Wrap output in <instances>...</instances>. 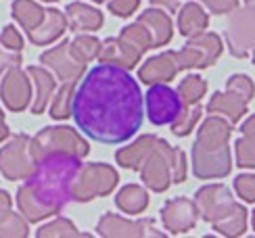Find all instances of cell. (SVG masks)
I'll use <instances>...</instances> for the list:
<instances>
[{
  "label": "cell",
  "mask_w": 255,
  "mask_h": 238,
  "mask_svg": "<svg viewBox=\"0 0 255 238\" xmlns=\"http://www.w3.org/2000/svg\"><path fill=\"white\" fill-rule=\"evenodd\" d=\"M44 2H57V0H44Z\"/></svg>",
  "instance_id": "obj_44"
},
{
  "label": "cell",
  "mask_w": 255,
  "mask_h": 238,
  "mask_svg": "<svg viewBox=\"0 0 255 238\" xmlns=\"http://www.w3.org/2000/svg\"><path fill=\"white\" fill-rule=\"evenodd\" d=\"M29 148L34 161L50 153H69L76 157H86L90 153L88 142L69 125H50L40 129L31 138Z\"/></svg>",
  "instance_id": "obj_7"
},
{
  "label": "cell",
  "mask_w": 255,
  "mask_h": 238,
  "mask_svg": "<svg viewBox=\"0 0 255 238\" xmlns=\"http://www.w3.org/2000/svg\"><path fill=\"white\" fill-rule=\"evenodd\" d=\"M99 50H101V42L99 38L88 36V34H80L69 42V52L71 57L80 61V63H90L99 57Z\"/></svg>",
  "instance_id": "obj_29"
},
{
  "label": "cell",
  "mask_w": 255,
  "mask_h": 238,
  "mask_svg": "<svg viewBox=\"0 0 255 238\" xmlns=\"http://www.w3.org/2000/svg\"><path fill=\"white\" fill-rule=\"evenodd\" d=\"M120 176L107 163H86L80 167V174L73 184V201L86 203L97 197H107L118 186Z\"/></svg>",
  "instance_id": "obj_8"
},
{
  "label": "cell",
  "mask_w": 255,
  "mask_h": 238,
  "mask_svg": "<svg viewBox=\"0 0 255 238\" xmlns=\"http://www.w3.org/2000/svg\"><path fill=\"white\" fill-rule=\"evenodd\" d=\"M40 63L44 67H50L57 73V78L63 82H78L82 73L86 71V63H80L71 57L69 52V40H63L59 46L50 48L40 55Z\"/></svg>",
  "instance_id": "obj_16"
},
{
  "label": "cell",
  "mask_w": 255,
  "mask_h": 238,
  "mask_svg": "<svg viewBox=\"0 0 255 238\" xmlns=\"http://www.w3.org/2000/svg\"><path fill=\"white\" fill-rule=\"evenodd\" d=\"M230 134L232 123L222 115L214 113L201 123L193 144V171L199 180H216L230 174Z\"/></svg>",
  "instance_id": "obj_3"
},
{
  "label": "cell",
  "mask_w": 255,
  "mask_h": 238,
  "mask_svg": "<svg viewBox=\"0 0 255 238\" xmlns=\"http://www.w3.org/2000/svg\"><path fill=\"white\" fill-rule=\"evenodd\" d=\"M197 220H199L197 205H195V201H190L186 197L169 199L161 209L163 228L169 234H184L188 230H193Z\"/></svg>",
  "instance_id": "obj_15"
},
{
  "label": "cell",
  "mask_w": 255,
  "mask_h": 238,
  "mask_svg": "<svg viewBox=\"0 0 255 238\" xmlns=\"http://www.w3.org/2000/svg\"><path fill=\"white\" fill-rule=\"evenodd\" d=\"M13 65H21V52L8 50L0 44V75H2L8 67H13Z\"/></svg>",
  "instance_id": "obj_39"
},
{
  "label": "cell",
  "mask_w": 255,
  "mask_h": 238,
  "mask_svg": "<svg viewBox=\"0 0 255 238\" xmlns=\"http://www.w3.org/2000/svg\"><path fill=\"white\" fill-rule=\"evenodd\" d=\"M251 224H253V230H255V211H253V215H251Z\"/></svg>",
  "instance_id": "obj_43"
},
{
  "label": "cell",
  "mask_w": 255,
  "mask_h": 238,
  "mask_svg": "<svg viewBox=\"0 0 255 238\" xmlns=\"http://www.w3.org/2000/svg\"><path fill=\"white\" fill-rule=\"evenodd\" d=\"M120 38L126 40L130 46H134L138 52H140V55H144L148 48H153L151 34H148V29L140 23V21H136V23H132V25H126V27L122 29Z\"/></svg>",
  "instance_id": "obj_32"
},
{
  "label": "cell",
  "mask_w": 255,
  "mask_h": 238,
  "mask_svg": "<svg viewBox=\"0 0 255 238\" xmlns=\"http://www.w3.org/2000/svg\"><path fill=\"white\" fill-rule=\"evenodd\" d=\"M109 10L118 17H130L134 10L140 6V0H109Z\"/></svg>",
  "instance_id": "obj_37"
},
{
  "label": "cell",
  "mask_w": 255,
  "mask_h": 238,
  "mask_svg": "<svg viewBox=\"0 0 255 238\" xmlns=\"http://www.w3.org/2000/svg\"><path fill=\"white\" fill-rule=\"evenodd\" d=\"M94 2H105V0H94Z\"/></svg>",
  "instance_id": "obj_45"
},
{
  "label": "cell",
  "mask_w": 255,
  "mask_h": 238,
  "mask_svg": "<svg viewBox=\"0 0 255 238\" xmlns=\"http://www.w3.org/2000/svg\"><path fill=\"white\" fill-rule=\"evenodd\" d=\"M138 21H140V23L148 29V34H151L153 48L165 46L174 36L172 19H169L165 13H161V10H157V8H146L144 13H140Z\"/></svg>",
  "instance_id": "obj_23"
},
{
  "label": "cell",
  "mask_w": 255,
  "mask_h": 238,
  "mask_svg": "<svg viewBox=\"0 0 255 238\" xmlns=\"http://www.w3.org/2000/svg\"><path fill=\"white\" fill-rule=\"evenodd\" d=\"M209 25V17L201 4L197 2H186L182 8H180L178 13V31L182 36L190 38L195 34H201V31H205Z\"/></svg>",
  "instance_id": "obj_25"
},
{
  "label": "cell",
  "mask_w": 255,
  "mask_h": 238,
  "mask_svg": "<svg viewBox=\"0 0 255 238\" xmlns=\"http://www.w3.org/2000/svg\"><path fill=\"white\" fill-rule=\"evenodd\" d=\"M176 92L180 96V101L184 103V107H188V105H195L203 99L207 92V84L203 78H199V75H186V78L178 84Z\"/></svg>",
  "instance_id": "obj_31"
},
{
  "label": "cell",
  "mask_w": 255,
  "mask_h": 238,
  "mask_svg": "<svg viewBox=\"0 0 255 238\" xmlns=\"http://www.w3.org/2000/svg\"><path fill=\"white\" fill-rule=\"evenodd\" d=\"M29 234L27 220L13 211V199L6 190H0V236L2 238H25Z\"/></svg>",
  "instance_id": "obj_21"
},
{
  "label": "cell",
  "mask_w": 255,
  "mask_h": 238,
  "mask_svg": "<svg viewBox=\"0 0 255 238\" xmlns=\"http://www.w3.org/2000/svg\"><path fill=\"white\" fill-rule=\"evenodd\" d=\"M235 190L245 203H255V174H241L235 180Z\"/></svg>",
  "instance_id": "obj_35"
},
{
  "label": "cell",
  "mask_w": 255,
  "mask_h": 238,
  "mask_svg": "<svg viewBox=\"0 0 255 238\" xmlns=\"http://www.w3.org/2000/svg\"><path fill=\"white\" fill-rule=\"evenodd\" d=\"M0 99L13 113L27 109L31 101V84L29 75L21 69V65H13L4 71L2 80H0Z\"/></svg>",
  "instance_id": "obj_14"
},
{
  "label": "cell",
  "mask_w": 255,
  "mask_h": 238,
  "mask_svg": "<svg viewBox=\"0 0 255 238\" xmlns=\"http://www.w3.org/2000/svg\"><path fill=\"white\" fill-rule=\"evenodd\" d=\"M222 40L214 31H201L190 36L186 44L176 52L178 67L182 69H205L214 65L222 55Z\"/></svg>",
  "instance_id": "obj_9"
},
{
  "label": "cell",
  "mask_w": 255,
  "mask_h": 238,
  "mask_svg": "<svg viewBox=\"0 0 255 238\" xmlns=\"http://www.w3.org/2000/svg\"><path fill=\"white\" fill-rule=\"evenodd\" d=\"M201 115H203V107H201L199 103H195V105H188V107H184V111L178 115V119L172 123V132H174V136H188L190 132L195 129V125H197V121L201 119Z\"/></svg>",
  "instance_id": "obj_33"
},
{
  "label": "cell",
  "mask_w": 255,
  "mask_h": 238,
  "mask_svg": "<svg viewBox=\"0 0 255 238\" xmlns=\"http://www.w3.org/2000/svg\"><path fill=\"white\" fill-rule=\"evenodd\" d=\"M97 232L105 238H144L163 236L155 228L153 220H126L115 213H105L97 224Z\"/></svg>",
  "instance_id": "obj_13"
},
{
  "label": "cell",
  "mask_w": 255,
  "mask_h": 238,
  "mask_svg": "<svg viewBox=\"0 0 255 238\" xmlns=\"http://www.w3.org/2000/svg\"><path fill=\"white\" fill-rule=\"evenodd\" d=\"M78 82H63L57 94H52V105H50V117L52 119H67L71 115V99L73 90H76Z\"/></svg>",
  "instance_id": "obj_30"
},
{
  "label": "cell",
  "mask_w": 255,
  "mask_h": 238,
  "mask_svg": "<svg viewBox=\"0 0 255 238\" xmlns=\"http://www.w3.org/2000/svg\"><path fill=\"white\" fill-rule=\"evenodd\" d=\"M65 29H67L65 15H63L61 10H57V8H46L40 23L34 29L27 31V38L31 40V44L46 46V44H50V42L59 40L63 34H65Z\"/></svg>",
  "instance_id": "obj_19"
},
{
  "label": "cell",
  "mask_w": 255,
  "mask_h": 238,
  "mask_svg": "<svg viewBox=\"0 0 255 238\" xmlns=\"http://www.w3.org/2000/svg\"><path fill=\"white\" fill-rule=\"evenodd\" d=\"M31 138L25 134H17L15 138H10L6 146L0 148V174L6 180H25L31 169H34V157H31L29 148Z\"/></svg>",
  "instance_id": "obj_12"
},
{
  "label": "cell",
  "mask_w": 255,
  "mask_h": 238,
  "mask_svg": "<svg viewBox=\"0 0 255 238\" xmlns=\"http://www.w3.org/2000/svg\"><path fill=\"white\" fill-rule=\"evenodd\" d=\"M157 138L155 134H144L140 136L138 140H134V142L130 146H124L120 148L118 153H115V161L126 167V169H138L140 167V163L144 161V157L148 155V150L153 148V144L157 142Z\"/></svg>",
  "instance_id": "obj_24"
},
{
  "label": "cell",
  "mask_w": 255,
  "mask_h": 238,
  "mask_svg": "<svg viewBox=\"0 0 255 238\" xmlns=\"http://www.w3.org/2000/svg\"><path fill=\"white\" fill-rule=\"evenodd\" d=\"M0 44H2L4 48H8V50L21 52V48H23V38H21V34L13 25H6L2 29V34H0Z\"/></svg>",
  "instance_id": "obj_36"
},
{
  "label": "cell",
  "mask_w": 255,
  "mask_h": 238,
  "mask_svg": "<svg viewBox=\"0 0 255 238\" xmlns=\"http://www.w3.org/2000/svg\"><path fill=\"white\" fill-rule=\"evenodd\" d=\"M237 165L255 169V115L247 117L241 125V138L237 140Z\"/></svg>",
  "instance_id": "obj_26"
},
{
  "label": "cell",
  "mask_w": 255,
  "mask_h": 238,
  "mask_svg": "<svg viewBox=\"0 0 255 238\" xmlns=\"http://www.w3.org/2000/svg\"><path fill=\"white\" fill-rule=\"evenodd\" d=\"M180 2H182V0H151L153 6H165L167 10H172V13H176V10H178Z\"/></svg>",
  "instance_id": "obj_40"
},
{
  "label": "cell",
  "mask_w": 255,
  "mask_h": 238,
  "mask_svg": "<svg viewBox=\"0 0 255 238\" xmlns=\"http://www.w3.org/2000/svg\"><path fill=\"white\" fill-rule=\"evenodd\" d=\"M140 52H138L134 46H130L126 40L118 38H107L105 42H101V50H99V61L101 63H111L118 65V67L124 69H134L138 63H140Z\"/></svg>",
  "instance_id": "obj_18"
},
{
  "label": "cell",
  "mask_w": 255,
  "mask_h": 238,
  "mask_svg": "<svg viewBox=\"0 0 255 238\" xmlns=\"http://www.w3.org/2000/svg\"><path fill=\"white\" fill-rule=\"evenodd\" d=\"M31 84L36 86V96L31 101V113L40 115L48 107V101L52 99V94L57 92V80L48 73V69L38 67V65H29L27 71Z\"/></svg>",
  "instance_id": "obj_20"
},
{
  "label": "cell",
  "mask_w": 255,
  "mask_h": 238,
  "mask_svg": "<svg viewBox=\"0 0 255 238\" xmlns=\"http://www.w3.org/2000/svg\"><path fill=\"white\" fill-rule=\"evenodd\" d=\"M178 59H176V50H165L161 55L151 57L144 61V65L138 69V80L144 84H167L172 82L178 75Z\"/></svg>",
  "instance_id": "obj_17"
},
{
  "label": "cell",
  "mask_w": 255,
  "mask_h": 238,
  "mask_svg": "<svg viewBox=\"0 0 255 238\" xmlns=\"http://www.w3.org/2000/svg\"><path fill=\"white\" fill-rule=\"evenodd\" d=\"M71 117L82 134L94 142H128L140 129L144 119L140 86L128 69L101 63L76 84Z\"/></svg>",
  "instance_id": "obj_1"
},
{
  "label": "cell",
  "mask_w": 255,
  "mask_h": 238,
  "mask_svg": "<svg viewBox=\"0 0 255 238\" xmlns=\"http://www.w3.org/2000/svg\"><path fill=\"white\" fill-rule=\"evenodd\" d=\"M8 125L4 123V115H2V111H0V142H2V140H6L8 138Z\"/></svg>",
  "instance_id": "obj_41"
},
{
  "label": "cell",
  "mask_w": 255,
  "mask_h": 238,
  "mask_svg": "<svg viewBox=\"0 0 255 238\" xmlns=\"http://www.w3.org/2000/svg\"><path fill=\"white\" fill-rule=\"evenodd\" d=\"M146 117L153 125H172L178 115L184 111V103L174 88L165 84H151V88L144 94Z\"/></svg>",
  "instance_id": "obj_11"
},
{
  "label": "cell",
  "mask_w": 255,
  "mask_h": 238,
  "mask_svg": "<svg viewBox=\"0 0 255 238\" xmlns=\"http://www.w3.org/2000/svg\"><path fill=\"white\" fill-rule=\"evenodd\" d=\"M10 8H13L15 21L25 31L34 29L42 21V17H44V8H42L38 2H34V0H15Z\"/></svg>",
  "instance_id": "obj_28"
},
{
  "label": "cell",
  "mask_w": 255,
  "mask_h": 238,
  "mask_svg": "<svg viewBox=\"0 0 255 238\" xmlns=\"http://www.w3.org/2000/svg\"><path fill=\"white\" fill-rule=\"evenodd\" d=\"M195 205L199 209V218L209 222L218 234L228 238L245 234L247 209L235 201L224 184H207L199 188L195 194Z\"/></svg>",
  "instance_id": "obj_4"
},
{
  "label": "cell",
  "mask_w": 255,
  "mask_h": 238,
  "mask_svg": "<svg viewBox=\"0 0 255 238\" xmlns=\"http://www.w3.org/2000/svg\"><path fill=\"white\" fill-rule=\"evenodd\" d=\"M138 169L146 188L153 192H165L169 184H180L186 180V155L184 150L169 146L165 140L157 138Z\"/></svg>",
  "instance_id": "obj_5"
},
{
  "label": "cell",
  "mask_w": 255,
  "mask_h": 238,
  "mask_svg": "<svg viewBox=\"0 0 255 238\" xmlns=\"http://www.w3.org/2000/svg\"><path fill=\"white\" fill-rule=\"evenodd\" d=\"M36 236L38 238H78V236H84V234L78 232V228L69 220L57 218V220H52V222L42 226V228L36 232Z\"/></svg>",
  "instance_id": "obj_34"
},
{
  "label": "cell",
  "mask_w": 255,
  "mask_h": 238,
  "mask_svg": "<svg viewBox=\"0 0 255 238\" xmlns=\"http://www.w3.org/2000/svg\"><path fill=\"white\" fill-rule=\"evenodd\" d=\"M82 157L50 153L36 159L27 182L17 190V207L31 224L63 211L73 201V184L80 174Z\"/></svg>",
  "instance_id": "obj_2"
},
{
  "label": "cell",
  "mask_w": 255,
  "mask_h": 238,
  "mask_svg": "<svg viewBox=\"0 0 255 238\" xmlns=\"http://www.w3.org/2000/svg\"><path fill=\"white\" fill-rule=\"evenodd\" d=\"M65 19L67 25L73 31H97L103 25V13L99 8L84 2H71L65 8Z\"/></svg>",
  "instance_id": "obj_22"
},
{
  "label": "cell",
  "mask_w": 255,
  "mask_h": 238,
  "mask_svg": "<svg viewBox=\"0 0 255 238\" xmlns=\"http://www.w3.org/2000/svg\"><path fill=\"white\" fill-rule=\"evenodd\" d=\"M226 42L232 57L245 59L249 50H253L255 63V6L235 8L226 25Z\"/></svg>",
  "instance_id": "obj_10"
},
{
  "label": "cell",
  "mask_w": 255,
  "mask_h": 238,
  "mask_svg": "<svg viewBox=\"0 0 255 238\" xmlns=\"http://www.w3.org/2000/svg\"><path fill=\"white\" fill-rule=\"evenodd\" d=\"M245 4L247 6H255V0H245Z\"/></svg>",
  "instance_id": "obj_42"
},
{
  "label": "cell",
  "mask_w": 255,
  "mask_h": 238,
  "mask_svg": "<svg viewBox=\"0 0 255 238\" xmlns=\"http://www.w3.org/2000/svg\"><path fill=\"white\" fill-rule=\"evenodd\" d=\"M115 205L124 213H142L148 207V192L138 184H128L118 192Z\"/></svg>",
  "instance_id": "obj_27"
},
{
  "label": "cell",
  "mask_w": 255,
  "mask_h": 238,
  "mask_svg": "<svg viewBox=\"0 0 255 238\" xmlns=\"http://www.w3.org/2000/svg\"><path fill=\"white\" fill-rule=\"evenodd\" d=\"M255 94V84L249 75L235 73L226 82V92H216L207 105L209 113L226 117L230 123L241 121L247 113V105Z\"/></svg>",
  "instance_id": "obj_6"
},
{
  "label": "cell",
  "mask_w": 255,
  "mask_h": 238,
  "mask_svg": "<svg viewBox=\"0 0 255 238\" xmlns=\"http://www.w3.org/2000/svg\"><path fill=\"white\" fill-rule=\"evenodd\" d=\"M214 15H226L232 13L239 6V0H201Z\"/></svg>",
  "instance_id": "obj_38"
}]
</instances>
